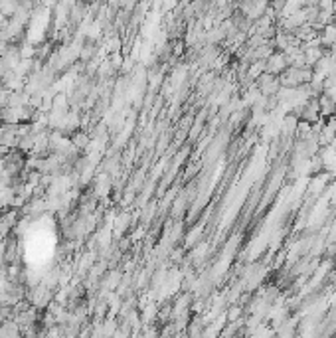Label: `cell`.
I'll return each instance as SVG.
<instances>
[{
	"label": "cell",
	"instance_id": "obj_1",
	"mask_svg": "<svg viewBox=\"0 0 336 338\" xmlns=\"http://www.w3.org/2000/svg\"><path fill=\"white\" fill-rule=\"evenodd\" d=\"M20 326L16 324V320H6L0 324V338H22L20 336Z\"/></svg>",
	"mask_w": 336,
	"mask_h": 338
},
{
	"label": "cell",
	"instance_id": "obj_2",
	"mask_svg": "<svg viewBox=\"0 0 336 338\" xmlns=\"http://www.w3.org/2000/svg\"><path fill=\"white\" fill-rule=\"evenodd\" d=\"M71 142H73V146H75V148H85V146H89V135H87L85 131L73 133Z\"/></svg>",
	"mask_w": 336,
	"mask_h": 338
}]
</instances>
